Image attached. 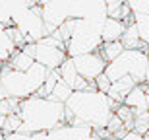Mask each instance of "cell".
<instances>
[{"mask_svg": "<svg viewBox=\"0 0 149 140\" xmlns=\"http://www.w3.org/2000/svg\"><path fill=\"white\" fill-rule=\"evenodd\" d=\"M64 105L68 123L89 125L93 130H99L107 129L118 103L107 91L91 88V90H74L72 95L64 101Z\"/></svg>", "mask_w": 149, "mask_h": 140, "instance_id": "6da1fadb", "label": "cell"}, {"mask_svg": "<svg viewBox=\"0 0 149 140\" xmlns=\"http://www.w3.org/2000/svg\"><path fill=\"white\" fill-rule=\"evenodd\" d=\"M17 115L22 117V127H19L22 132L27 134L41 132V130L49 132L66 121V105L64 101L33 94L25 99H19Z\"/></svg>", "mask_w": 149, "mask_h": 140, "instance_id": "7a4b0ae2", "label": "cell"}, {"mask_svg": "<svg viewBox=\"0 0 149 140\" xmlns=\"http://www.w3.org/2000/svg\"><path fill=\"white\" fill-rule=\"evenodd\" d=\"M49 72H50L49 68L43 66L37 61L27 70H16V68H12L10 64L4 62V66L0 70V82H2L6 94L10 97L25 99V97L37 94L41 90V86L45 84Z\"/></svg>", "mask_w": 149, "mask_h": 140, "instance_id": "3957f363", "label": "cell"}, {"mask_svg": "<svg viewBox=\"0 0 149 140\" xmlns=\"http://www.w3.org/2000/svg\"><path fill=\"white\" fill-rule=\"evenodd\" d=\"M147 66H149L147 49H124L114 61L107 62L105 74L109 76L111 82L122 78V76H132L138 84H143Z\"/></svg>", "mask_w": 149, "mask_h": 140, "instance_id": "277c9868", "label": "cell"}, {"mask_svg": "<svg viewBox=\"0 0 149 140\" xmlns=\"http://www.w3.org/2000/svg\"><path fill=\"white\" fill-rule=\"evenodd\" d=\"M33 56L35 61L41 62L43 66H47L49 70H56L68 58L66 43L56 39L52 33L45 35V37H41L39 41L33 43Z\"/></svg>", "mask_w": 149, "mask_h": 140, "instance_id": "5b68a950", "label": "cell"}, {"mask_svg": "<svg viewBox=\"0 0 149 140\" xmlns=\"http://www.w3.org/2000/svg\"><path fill=\"white\" fill-rule=\"evenodd\" d=\"M41 14L47 23L49 35L54 31L58 25L70 20V18H77V0H47L41 4Z\"/></svg>", "mask_w": 149, "mask_h": 140, "instance_id": "8992f818", "label": "cell"}, {"mask_svg": "<svg viewBox=\"0 0 149 140\" xmlns=\"http://www.w3.org/2000/svg\"><path fill=\"white\" fill-rule=\"evenodd\" d=\"M14 25L23 33V37H25L27 43H35V41H39L41 37L49 35L47 23H45L43 14H41V4L25 8V10L16 18Z\"/></svg>", "mask_w": 149, "mask_h": 140, "instance_id": "52a82bcc", "label": "cell"}, {"mask_svg": "<svg viewBox=\"0 0 149 140\" xmlns=\"http://www.w3.org/2000/svg\"><path fill=\"white\" fill-rule=\"evenodd\" d=\"M72 61H74V64H76L77 74L83 76L85 80H89V82H95L97 76H101L107 68V61L103 58V55H101L99 51L72 56Z\"/></svg>", "mask_w": 149, "mask_h": 140, "instance_id": "ba28073f", "label": "cell"}, {"mask_svg": "<svg viewBox=\"0 0 149 140\" xmlns=\"http://www.w3.org/2000/svg\"><path fill=\"white\" fill-rule=\"evenodd\" d=\"M97 138L95 130L89 125L81 123H60L52 130H49V140H91Z\"/></svg>", "mask_w": 149, "mask_h": 140, "instance_id": "9c48e42d", "label": "cell"}, {"mask_svg": "<svg viewBox=\"0 0 149 140\" xmlns=\"http://www.w3.org/2000/svg\"><path fill=\"white\" fill-rule=\"evenodd\" d=\"M122 103H126L128 107H132L134 113L149 111V90H147V86H145V82L134 86L132 90L126 94V97H124Z\"/></svg>", "mask_w": 149, "mask_h": 140, "instance_id": "30bf717a", "label": "cell"}, {"mask_svg": "<svg viewBox=\"0 0 149 140\" xmlns=\"http://www.w3.org/2000/svg\"><path fill=\"white\" fill-rule=\"evenodd\" d=\"M128 23L124 20H116V18H107L105 23H103V31H101V37H103V43L107 41H118L122 39L124 35V29H126Z\"/></svg>", "mask_w": 149, "mask_h": 140, "instance_id": "8fae6325", "label": "cell"}, {"mask_svg": "<svg viewBox=\"0 0 149 140\" xmlns=\"http://www.w3.org/2000/svg\"><path fill=\"white\" fill-rule=\"evenodd\" d=\"M136 84H138V82H136L132 76H122V78L111 82V88H109V91H107V94L111 95L116 103H122V101H124V97H126V94L132 90Z\"/></svg>", "mask_w": 149, "mask_h": 140, "instance_id": "7c38bea8", "label": "cell"}, {"mask_svg": "<svg viewBox=\"0 0 149 140\" xmlns=\"http://www.w3.org/2000/svg\"><path fill=\"white\" fill-rule=\"evenodd\" d=\"M16 49H17V45L14 43V39L10 37V33H8L6 25L0 22V61H2V62H8Z\"/></svg>", "mask_w": 149, "mask_h": 140, "instance_id": "4fadbf2b", "label": "cell"}, {"mask_svg": "<svg viewBox=\"0 0 149 140\" xmlns=\"http://www.w3.org/2000/svg\"><path fill=\"white\" fill-rule=\"evenodd\" d=\"M122 43H124V49H149V47L143 45V41L139 39V33H138V27L136 23L130 22L124 29V35H122Z\"/></svg>", "mask_w": 149, "mask_h": 140, "instance_id": "5bb4252c", "label": "cell"}, {"mask_svg": "<svg viewBox=\"0 0 149 140\" xmlns=\"http://www.w3.org/2000/svg\"><path fill=\"white\" fill-rule=\"evenodd\" d=\"M122 51H124V43L118 39V41H107V43H103L101 49H99V53L103 55V58H105L107 62H111L120 55Z\"/></svg>", "mask_w": 149, "mask_h": 140, "instance_id": "9a60e30c", "label": "cell"}, {"mask_svg": "<svg viewBox=\"0 0 149 140\" xmlns=\"http://www.w3.org/2000/svg\"><path fill=\"white\" fill-rule=\"evenodd\" d=\"M58 72H60V78L62 80H66L68 84L74 88V82L77 80V70H76V64H74V61H72V56H68L66 61L62 62L60 66H58Z\"/></svg>", "mask_w": 149, "mask_h": 140, "instance_id": "2e32d148", "label": "cell"}, {"mask_svg": "<svg viewBox=\"0 0 149 140\" xmlns=\"http://www.w3.org/2000/svg\"><path fill=\"white\" fill-rule=\"evenodd\" d=\"M134 23L138 27L139 39L145 47H149V14H134Z\"/></svg>", "mask_w": 149, "mask_h": 140, "instance_id": "e0dca14e", "label": "cell"}, {"mask_svg": "<svg viewBox=\"0 0 149 140\" xmlns=\"http://www.w3.org/2000/svg\"><path fill=\"white\" fill-rule=\"evenodd\" d=\"M72 91H74V88L70 84H68L66 80H58L54 84V88H52V91H50V95L49 97H52V99H56V101H66L70 95H72Z\"/></svg>", "mask_w": 149, "mask_h": 140, "instance_id": "ac0fdd59", "label": "cell"}, {"mask_svg": "<svg viewBox=\"0 0 149 140\" xmlns=\"http://www.w3.org/2000/svg\"><path fill=\"white\" fill-rule=\"evenodd\" d=\"M134 129L141 132L145 136V132H149V111H139L134 117Z\"/></svg>", "mask_w": 149, "mask_h": 140, "instance_id": "d6986e66", "label": "cell"}, {"mask_svg": "<svg viewBox=\"0 0 149 140\" xmlns=\"http://www.w3.org/2000/svg\"><path fill=\"white\" fill-rule=\"evenodd\" d=\"M134 14H149V0H126Z\"/></svg>", "mask_w": 149, "mask_h": 140, "instance_id": "ffe728a7", "label": "cell"}, {"mask_svg": "<svg viewBox=\"0 0 149 140\" xmlns=\"http://www.w3.org/2000/svg\"><path fill=\"white\" fill-rule=\"evenodd\" d=\"M107 129H109V132L111 134H114V132H118L120 129H124V123H122V119L118 117V115H112L111 117V121H109V125H107Z\"/></svg>", "mask_w": 149, "mask_h": 140, "instance_id": "44dd1931", "label": "cell"}, {"mask_svg": "<svg viewBox=\"0 0 149 140\" xmlns=\"http://www.w3.org/2000/svg\"><path fill=\"white\" fill-rule=\"evenodd\" d=\"M95 86H97V90H101V91H109V88H111V80H109V76L103 72L101 76H97Z\"/></svg>", "mask_w": 149, "mask_h": 140, "instance_id": "7402d4cb", "label": "cell"}, {"mask_svg": "<svg viewBox=\"0 0 149 140\" xmlns=\"http://www.w3.org/2000/svg\"><path fill=\"white\" fill-rule=\"evenodd\" d=\"M4 97H8V94H6L4 86H2V82H0V99H4Z\"/></svg>", "mask_w": 149, "mask_h": 140, "instance_id": "603a6c76", "label": "cell"}, {"mask_svg": "<svg viewBox=\"0 0 149 140\" xmlns=\"http://www.w3.org/2000/svg\"><path fill=\"white\" fill-rule=\"evenodd\" d=\"M109 6H112V4H122V2H126V0H105Z\"/></svg>", "mask_w": 149, "mask_h": 140, "instance_id": "cb8c5ba5", "label": "cell"}, {"mask_svg": "<svg viewBox=\"0 0 149 140\" xmlns=\"http://www.w3.org/2000/svg\"><path fill=\"white\" fill-rule=\"evenodd\" d=\"M145 86H147V90H149V66H147V74H145Z\"/></svg>", "mask_w": 149, "mask_h": 140, "instance_id": "d4e9b609", "label": "cell"}, {"mask_svg": "<svg viewBox=\"0 0 149 140\" xmlns=\"http://www.w3.org/2000/svg\"><path fill=\"white\" fill-rule=\"evenodd\" d=\"M39 2H41V4H43V2H47V0H39Z\"/></svg>", "mask_w": 149, "mask_h": 140, "instance_id": "484cf974", "label": "cell"}]
</instances>
